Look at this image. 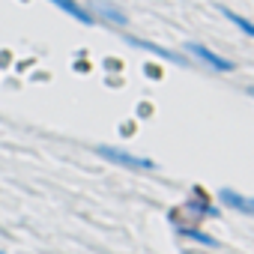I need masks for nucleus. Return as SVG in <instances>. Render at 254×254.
Segmentation results:
<instances>
[{
	"instance_id": "nucleus-2",
	"label": "nucleus",
	"mask_w": 254,
	"mask_h": 254,
	"mask_svg": "<svg viewBox=\"0 0 254 254\" xmlns=\"http://www.w3.org/2000/svg\"><path fill=\"white\" fill-rule=\"evenodd\" d=\"M186 51H189L194 60H200L203 66L215 69V72H233V69H236V63H233V60H227V57L215 54V51H212V48H206L203 42H186Z\"/></svg>"
},
{
	"instance_id": "nucleus-8",
	"label": "nucleus",
	"mask_w": 254,
	"mask_h": 254,
	"mask_svg": "<svg viewBox=\"0 0 254 254\" xmlns=\"http://www.w3.org/2000/svg\"><path fill=\"white\" fill-rule=\"evenodd\" d=\"M180 233H183L186 239H194V242L206 245V248H215V245H218V239H215V236H209V233H206V230H200V227H180Z\"/></svg>"
},
{
	"instance_id": "nucleus-7",
	"label": "nucleus",
	"mask_w": 254,
	"mask_h": 254,
	"mask_svg": "<svg viewBox=\"0 0 254 254\" xmlns=\"http://www.w3.org/2000/svg\"><path fill=\"white\" fill-rule=\"evenodd\" d=\"M218 12H221V15H224V18H227V21H230V24H233L236 30H242V33H245L248 39H254V21L242 18L239 12H233V9H227V6H218Z\"/></svg>"
},
{
	"instance_id": "nucleus-4",
	"label": "nucleus",
	"mask_w": 254,
	"mask_h": 254,
	"mask_svg": "<svg viewBox=\"0 0 254 254\" xmlns=\"http://www.w3.org/2000/svg\"><path fill=\"white\" fill-rule=\"evenodd\" d=\"M129 42H132L135 48H144V51H150V54L162 57V60H171V63H177V66H186V57H183V54H177V51H171V48H162V45H156V42H150V39L129 36Z\"/></svg>"
},
{
	"instance_id": "nucleus-3",
	"label": "nucleus",
	"mask_w": 254,
	"mask_h": 254,
	"mask_svg": "<svg viewBox=\"0 0 254 254\" xmlns=\"http://www.w3.org/2000/svg\"><path fill=\"white\" fill-rule=\"evenodd\" d=\"M218 200L227 206V209H236V212H245V215H254V197L236 191V189H218Z\"/></svg>"
},
{
	"instance_id": "nucleus-6",
	"label": "nucleus",
	"mask_w": 254,
	"mask_h": 254,
	"mask_svg": "<svg viewBox=\"0 0 254 254\" xmlns=\"http://www.w3.org/2000/svg\"><path fill=\"white\" fill-rule=\"evenodd\" d=\"M93 9H96V15H99V18H105V21H108V24H114V27H126V24H129L126 12H123V9H117L114 3H105V0H102V3H96Z\"/></svg>"
},
{
	"instance_id": "nucleus-5",
	"label": "nucleus",
	"mask_w": 254,
	"mask_h": 254,
	"mask_svg": "<svg viewBox=\"0 0 254 254\" xmlns=\"http://www.w3.org/2000/svg\"><path fill=\"white\" fill-rule=\"evenodd\" d=\"M51 3H54L57 9H63L66 15H72L75 21H81V24H87V27H90V24L96 21V18H93V12H90V9H84V6L78 3V0H51Z\"/></svg>"
},
{
	"instance_id": "nucleus-1",
	"label": "nucleus",
	"mask_w": 254,
	"mask_h": 254,
	"mask_svg": "<svg viewBox=\"0 0 254 254\" xmlns=\"http://www.w3.org/2000/svg\"><path fill=\"white\" fill-rule=\"evenodd\" d=\"M96 156H102L105 162L111 165H120V168H132V171H156L159 165L147 156H135V153H126L120 147H111V144H99L96 147Z\"/></svg>"
},
{
	"instance_id": "nucleus-9",
	"label": "nucleus",
	"mask_w": 254,
	"mask_h": 254,
	"mask_svg": "<svg viewBox=\"0 0 254 254\" xmlns=\"http://www.w3.org/2000/svg\"><path fill=\"white\" fill-rule=\"evenodd\" d=\"M0 254H6V251H0Z\"/></svg>"
}]
</instances>
